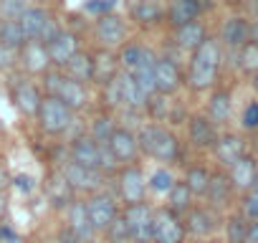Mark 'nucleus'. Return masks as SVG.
I'll return each mask as SVG.
<instances>
[{"instance_id":"1","label":"nucleus","mask_w":258,"mask_h":243,"mask_svg":"<svg viewBox=\"0 0 258 243\" xmlns=\"http://www.w3.org/2000/svg\"><path fill=\"white\" fill-rule=\"evenodd\" d=\"M220 69H223V46L218 38L210 36L198 51L187 56L185 86L192 94H208L220 84Z\"/></svg>"},{"instance_id":"2","label":"nucleus","mask_w":258,"mask_h":243,"mask_svg":"<svg viewBox=\"0 0 258 243\" xmlns=\"http://www.w3.org/2000/svg\"><path fill=\"white\" fill-rule=\"evenodd\" d=\"M185 230H187V238L192 240H208V238H215L220 230H223V220H225V213H220L218 208L208 205L205 200H198L185 215Z\"/></svg>"},{"instance_id":"3","label":"nucleus","mask_w":258,"mask_h":243,"mask_svg":"<svg viewBox=\"0 0 258 243\" xmlns=\"http://www.w3.org/2000/svg\"><path fill=\"white\" fill-rule=\"evenodd\" d=\"M74 119H76V111H71L58 96H43V104L36 116L41 132L48 137H66Z\"/></svg>"},{"instance_id":"4","label":"nucleus","mask_w":258,"mask_h":243,"mask_svg":"<svg viewBox=\"0 0 258 243\" xmlns=\"http://www.w3.org/2000/svg\"><path fill=\"white\" fill-rule=\"evenodd\" d=\"M116 200L121 205H132V203H145L150 198V188H147V175L142 170V165H124L116 172Z\"/></svg>"},{"instance_id":"5","label":"nucleus","mask_w":258,"mask_h":243,"mask_svg":"<svg viewBox=\"0 0 258 243\" xmlns=\"http://www.w3.org/2000/svg\"><path fill=\"white\" fill-rule=\"evenodd\" d=\"M23 33L28 41H41V43H51L56 38V33L61 31V23L53 13H48L41 6H28L21 18H18Z\"/></svg>"},{"instance_id":"6","label":"nucleus","mask_w":258,"mask_h":243,"mask_svg":"<svg viewBox=\"0 0 258 243\" xmlns=\"http://www.w3.org/2000/svg\"><path fill=\"white\" fill-rule=\"evenodd\" d=\"M124 223L132 235V243H152L155 233V205L150 200L145 203H132V205H121Z\"/></svg>"},{"instance_id":"7","label":"nucleus","mask_w":258,"mask_h":243,"mask_svg":"<svg viewBox=\"0 0 258 243\" xmlns=\"http://www.w3.org/2000/svg\"><path fill=\"white\" fill-rule=\"evenodd\" d=\"M58 172H61V175H63V180L71 185V190H74L76 195H84V198H86V195H91V193L104 190V185H106V177H104L99 170L84 167V165H79V162L69 160V155H66V160L61 162Z\"/></svg>"},{"instance_id":"8","label":"nucleus","mask_w":258,"mask_h":243,"mask_svg":"<svg viewBox=\"0 0 258 243\" xmlns=\"http://www.w3.org/2000/svg\"><path fill=\"white\" fill-rule=\"evenodd\" d=\"M129 33H132V28L121 13H106L94 21V38L101 48H121L129 41Z\"/></svg>"},{"instance_id":"9","label":"nucleus","mask_w":258,"mask_h":243,"mask_svg":"<svg viewBox=\"0 0 258 243\" xmlns=\"http://www.w3.org/2000/svg\"><path fill=\"white\" fill-rule=\"evenodd\" d=\"M185 137L187 145L198 152H213L218 137H220V127L213 125V119L205 111H192L185 122Z\"/></svg>"},{"instance_id":"10","label":"nucleus","mask_w":258,"mask_h":243,"mask_svg":"<svg viewBox=\"0 0 258 243\" xmlns=\"http://www.w3.org/2000/svg\"><path fill=\"white\" fill-rule=\"evenodd\" d=\"M152 243H187L185 220L170 205H155V233Z\"/></svg>"},{"instance_id":"11","label":"nucleus","mask_w":258,"mask_h":243,"mask_svg":"<svg viewBox=\"0 0 258 243\" xmlns=\"http://www.w3.org/2000/svg\"><path fill=\"white\" fill-rule=\"evenodd\" d=\"M109 147V152L114 155V160L119 162V167L124 165H135L140 160V142H137V132L126 125H116L111 137L104 142Z\"/></svg>"},{"instance_id":"12","label":"nucleus","mask_w":258,"mask_h":243,"mask_svg":"<svg viewBox=\"0 0 258 243\" xmlns=\"http://www.w3.org/2000/svg\"><path fill=\"white\" fill-rule=\"evenodd\" d=\"M84 203H86V210H89V218H91L96 233L106 230V225L121 213V203L116 200L114 193H106V190H99V193L86 195Z\"/></svg>"},{"instance_id":"13","label":"nucleus","mask_w":258,"mask_h":243,"mask_svg":"<svg viewBox=\"0 0 258 243\" xmlns=\"http://www.w3.org/2000/svg\"><path fill=\"white\" fill-rule=\"evenodd\" d=\"M208 205L218 208L220 213H230L235 210V200H238V190L233 188L230 177H228V170L223 167H215L213 170V177H210V188L203 198Z\"/></svg>"},{"instance_id":"14","label":"nucleus","mask_w":258,"mask_h":243,"mask_svg":"<svg viewBox=\"0 0 258 243\" xmlns=\"http://www.w3.org/2000/svg\"><path fill=\"white\" fill-rule=\"evenodd\" d=\"M185 86V69L172 56H157L155 61V89L157 94L175 96Z\"/></svg>"},{"instance_id":"15","label":"nucleus","mask_w":258,"mask_h":243,"mask_svg":"<svg viewBox=\"0 0 258 243\" xmlns=\"http://www.w3.org/2000/svg\"><path fill=\"white\" fill-rule=\"evenodd\" d=\"M235 111V101H233V91L223 84H218L215 89L208 91V101H205V114L213 119V125L220 130H228L230 119Z\"/></svg>"},{"instance_id":"16","label":"nucleus","mask_w":258,"mask_h":243,"mask_svg":"<svg viewBox=\"0 0 258 243\" xmlns=\"http://www.w3.org/2000/svg\"><path fill=\"white\" fill-rule=\"evenodd\" d=\"M150 160H155L157 165H167V167H172V165H177L182 160V142H180V137H177V132L172 127L160 125Z\"/></svg>"},{"instance_id":"17","label":"nucleus","mask_w":258,"mask_h":243,"mask_svg":"<svg viewBox=\"0 0 258 243\" xmlns=\"http://www.w3.org/2000/svg\"><path fill=\"white\" fill-rule=\"evenodd\" d=\"M245 152H248V142H245V137L240 132H235V130H220V137H218V142L213 147V157H215L218 167L228 170Z\"/></svg>"},{"instance_id":"18","label":"nucleus","mask_w":258,"mask_h":243,"mask_svg":"<svg viewBox=\"0 0 258 243\" xmlns=\"http://www.w3.org/2000/svg\"><path fill=\"white\" fill-rule=\"evenodd\" d=\"M46 48H48V56H51V66L63 69L71 61V56H76L81 51V36L71 28H61L56 33V38L51 43H46Z\"/></svg>"},{"instance_id":"19","label":"nucleus","mask_w":258,"mask_h":243,"mask_svg":"<svg viewBox=\"0 0 258 243\" xmlns=\"http://www.w3.org/2000/svg\"><path fill=\"white\" fill-rule=\"evenodd\" d=\"M43 89L41 86H36L33 81H28V79H21L16 86H13V106L23 114V116H28V119H36L38 116V109H41V104H43Z\"/></svg>"},{"instance_id":"20","label":"nucleus","mask_w":258,"mask_h":243,"mask_svg":"<svg viewBox=\"0 0 258 243\" xmlns=\"http://www.w3.org/2000/svg\"><path fill=\"white\" fill-rule=\"evenodd\" d=\"M101 155H104V142H96L89 135L76 137L74 142H69V160H74L84 167H91V170L101 172Z\"/></svg>"},{"instance_id":"21","label":"nucleus","mask_w":258,"mask_h":243,"mask_svg":"<svg viewBox=\"0 0 258 243\" xmlns=\"http://www.w3.org/2000/svg\"><path fill=\"white\" fill-rule=\"evenodd\" d=\"M63 215H66V228L71 230V233H76L84 243H94V238L99 235L96 233V228H94V223H91V218H89V210H86V203H84V198H76L66 210H63Z\"/></svg>"},{"instance_id":"22","label":"nucleus","mask_w":258,"mask_h":243,"mask_svg":"<svg viewBox=\"0 0 258 243\" xmlns=\"http://www.w3.org/2000/svg\"><path fill=\"white\" fill-rule=\"evenodd\" d=\"M208 38H210V31H208V26H205L203 18H198V21H192V23L180 26V28L172 31V46H175L177 51L187 53V56H190L192 51H198Z\"/></svg>"},{"instance_id":"23","label":"nucleus","mask_w":258,"mask_h":243,"mask_svg":"<svg viewBox=\"0 0 258 243\" xmlns=\"http://www.w3.org/2000/svg\"><path fill=\"white\" fill-rule=\"evenodd\" d=\"M18 64H21L23 71L31 74V76H43L48 69H53V66H51L48 48H46V43H41V41H28V43L18 51Z\"/></svg>"},{"instance_id":"24","label":"nucleus","mask_w":258,"mask_h":243,"mask_svg":"<svg viewBox=\"0 0 258 243\" xmlns=\"http://www.w3.org/2000/svg\"><path fill=\"white\" fill-rule=\"evenodd\" d=\"M56 96H58L71 111H76V114H81V111H86V109L91 106V86H89V84H81V81H74V79H69L66 74H63V79H61V86H58Z\"/></svg>"},{"instance_id":"25","label":"nucleus","mask_w":258,"mask_h":243,"mask_svg":"<svg viewBox=\"0 0 258 243\" xmlns=\"http://www.w3.org/2000/svg\"><path fill=\"white\" fill-rule=\"evenodd\" d=\"M205 3L203 0H170L165 6V23H170V28H180L187 26L192 21H198L203 16Z\"/></svg>"},{"instance_id":"26","label":"nucleus","mask_w":258,"mask_h":243,"mask_svg":"<svg viewBox=\"0 0 258 243\" xmlns=\"http://www.w3.org/2000/svg\"><path fill=\"white\" fill-rule=\"evenodd\" d=\"M248 26L250 21L245 16H228L220 26V46L235 53L240 46L248 43Z\"/></svg>"},{"instance_id":"27","label":"nucleus","mask_w":258,"mask_h":243,"mask_svg":"<svg viewBox=\"0 0 258 243\" xmlns=\"http://www.w3.org/2000/svg\"><path fill=\"white\" fill-rule=\"evenodd\" d=\"M91 56H94V86H96V89L121 74L119 56H116L114 48H101V46H96V51H91Z\"/></svg>"},{"instance_id":"28","label":"nucleus","mask_w":258,"mask_h":243,"mask_svg":"<svg viewBox=\"0 0 258 243\" xmlns=\"http://www.w3.org/2000/svg\"><path fill=\"white\" fill-rule=\"evenodd\" d=\"M255 175H258V160H255L250 152H245L238 162H233V165L228 167V177H230L233 188L238 190V195L253 190Z\"/></svg>"},{"instance_id":"29","label":"nucleus","mask_w":258,"mask_h":243,"mask_svg":"<svg viewBox=\"0 0 258 243\" xmlns=\"http://www.w3.org/2000/svg\"><path fill=\"white\" fill-rule=\"evenodd\" d=\"M129 18L140 28H157L160 23H165V6L160 0H135L129 8Z\"/></svg>"},{"instance_id":"30","label":"nucleus","mask_w":258,"mask_h":243,"mask_svg":"<svg viewBox=\"0 0 258 243\" xmlns=\"http://www.w3.org/2000/svg\"><path fill=\"white\" fill-rule=\"evenodd\" d=\"M63 74L69 79H74V81L94 86V56H91V51L81 48L76 56H71V61L63 66Z\"/></svg>"},{"instance_id":"31","label":"nucleus","mask_w":258,"mask_h":243,"mask_svg":"<svg viewBox=\"0 0 258 243\" xmlns=\"http://www.w3.org/2000/svg\"><path fill=\"white\" fill-rule=\"evenodd\" d=\"M210 177H213V170H210L205 162H192V165H187L185 172H182V183L192 190V195H195L198 200L205 198V193H208V188H210Z\"/></svg>"},{"instance_id":"32","label":"nucleus","mask_w":258,"mask_h":243,"mask_svg":"<svg viewBox=\"0 0 258 243\" xmlns=\"http://www.w3.org/2000/svg\"><path fill=\"white\" fill-rule=\"evenodd\" d=\"M46 195H48V200H51V205L53 208H61V210H66L79 195L71 190V185L63 180V175L56 170V175H51L48 177V183H46Z\"/></svg>"},{"instance_id":"33","label":"nucleus","mask_w":258,"mask_h":243,"mask_svg":"<svg viewBox=\"0 0 258 243\" xmlns=\"http://www.w3.org/2000/svg\"><path fill=\"white\" fill-rule=\"evenodd\" d=\"M119 125V119L114 111H106V109H99L89 122H86V135L94 137L96 142H106L114 132V127Z\"/></svg>"},{"instance_id":"34","label":"nucleus","mask_w":258,"mask_h":243,"mask_svg":"<svg viewBox=\"0 0 258 243\" xmlns=\"http://www.w3.org/2000/svg\"><path fill=\"white\" fill-rule=\"evenodd\" d=\"M150 53V46L147 43H142V41H132L129 38L121 48H116V56H119V66H121V71H126V74H132L142 61H145V56Z\"/></svg>"},{"instance_id":"35","label":"nucleus","mask_w":258,"mask_h":243,"mask_svg":"<svg viewBox=\"0 0 258 243\" xmlns=\"http://www.w3.org/2000/svg\"><path fill=\"white\" fill-rule=\"evenodd\" d=\"M223 243H248V220L238 210L225 213V220H223Z\"/></svg>"},{"instance_id":"36","label":"nucleus","mask_w":258,"mask_h":243,"mask_svg":"<svg viewBox=\"0 0 258 243\" xmlns=\"http://www.w3.org/2000/svg\"><path fill=\"white\" fill-rule=\"evenodd\" d=\"M198 203V198L192 195V190L182 183V177H177V183L172 185V190L165 195V205H170L175 213H180V215H185L192 205Z\"/></svg>"},{"instance_id":"37","label":"nucleus","mask_w":258,"mask_h":243,"mask_svg":"<svg viewBox=\"0 0 258 243\" xmlns=\"http://www.w3.org/2000/svg\"><path fill=\"white\" fill-rule=\"evenodd\" d=\"M177 183V175L172 172V167L167 165H157L152 170V175H147V188H150V195H157V198H165L172 185Z\"/></svg>"},{"instance_id":"38","label":"nucleus","mask_w":258,"mask_h":243,"mask_svg":"<svg viewBox=\"0 0 258 243\" xmlns=\"http://www.w3.org/2000/svg\"><path fill=\"white\" fill-rule=\"evenodd\" d=\"M0 43L13 48V51H21L28 43L18 18H0Z\"/></svg>"},{"instance_id":"39","label":"nucleus","mask_w":258,"mask_h":243,"mask_svg":"<svg viewBox=\"0 0 258 243\" xmlns=\"http://www.w3.org/2000/svg\"><path fill=\"white\" fill-rule=\"evenodd\" d=\"M99 96H101V109L106 111H121L124 109V96H121V79L114 76L111 81H106L104 86H99Z\"/></svg>"},{"instance_id":"40","label":"nucleus","mask_w":258,"mask_h":243,"mask_svg":"<svg viewBox=\"0 0 258 243\" xmlns=\"http://www.w3.org/2000/svg\"><path fill=\"white\" fill-rule=\"evenodd\" d=\"M172 96H165V94H155L150 96L147 106H145V114L150 116V122H160V125H167L170 122V114H172Z\"/></svg>"},{"instance_id":"41","label":"nucleus","mask_w":258,"mask_h":243,"mask_svg":"<svg viewBox=\"0 0 258 243\" xmlns=\"http://www.w3.org/2000/svg\"><path fill=\"white\" fill-rule=\"evenodd\" d=\"M235 69L245 74L248 79L258 74V46L255 43H245L235 51Z\"/></svg>"},{"instance_id":"42","label":"nucleus","mask_w":258,"mask_h":243,"mask_svg":"<svg viewBox=\"0 0 258 243\" xmlns=\"http://www.w3.org/2000/svg\"><path fill=\"white\" fill-rule=\"evenodd\" d=\"M99 235H101L104 243H132V235H129V228H126L121 213H119V215L106 225V230H101Z\"/></svg>"},{"instance_id":"43","label":"nucleus","mask_w":258,"mask_h":243,"mask_svg":"<svg viewBox=\"0 0 258 243\" xmlns=\"http://www.w3.org/2000/svg\"><path fill=\"white\" fill-rule=\"evenodd\" d=\"M238 125H240V130L248 132V135H255V132H258V96L245 101V106L240 109Z\"/></svg>"},{"instance_id":"44","label":"nucleus","mask_w":258,"mask_h":243,"mask_svg":"<svg viewBox=\"0 0 258 243\" xmlns=\"http://www.w3.org/2000/svg\"><path fill=\"white\" fill-rule=\"evenodd\" d=\"M248 223L250 220H258V193L255 190H248V193H240L238 195V208H235Z\"/></svg>"},{"instance_id":"45","label":"nucleus","mask_w":258,"mask_h":243,"mask_svg":"<svg viewBox=\"0 0 258 243\" xmlns=\"http://www.w3.org/2000/svg\"><path fill=\"white\" fill-rule=\"evenodd\" d=\"M26 0H3L0 3V13H3V18H21V13L26 11Z\"/></svg>"},{"instance_id":"46","label":"nucleus","mask_w":258,"mask_h":243,"mask_svg":"<svg viewBox=\"0 0 258 243\" xmlns=\"http://www.w3.org/2000/svg\"><path fill=\"white\" fill-rule=\"evenodd\" d=\"M86 13H91L94 18L114 13V0H86Z\"/></svg>"},{"instance_id":"47","label":"nucleus","mask_w":258,"mask_h":243,"mask_svg":"<svg viewBox=\"0 0 258 243\" xmlns=\"http://www.w3.org/2000/svg\"><path fill=\"white\" fill-rule=\"evenodd\" d=\"M16 64H18V51L0 43V71H11Z\"/></svg>"},{"instance_id":"48","label":"nucleus","mask_w":258,"mask_h":243,"mask_svg":"<svg viewBox=\"0 0 258 243\" xmlns=\"http://www.w3.org/2000/svg\"><path fill=\"white\" fill-rule=\"evenodd\" d=\"M56 243H84V240H81L76 233H71V230L63 225V228L58 230V238H56Z\"/></svg>"},{"instance_id":"49","label":"nucleus","mask_w":258,"mask_h":243,"mask_svg":"<svg viewBox=\"0 0 258 243\" xmlns=\"http://www.w3.org/2000/svg\"><path fill=\"white\" fill-rule=\"evenodd\" d=\"M248 43H255L258 46V18L250 21V26H248Z\"/></svg>"},{"instance_id":"50","label":"nucleus","mask_w":258,"mask_h":243,"mask_svg":"<svg viewBox=\"0 0 258 243\" xmlns=\"http://www.w3.org/2000/svg\"><path fill=\"white\" fill-rule=\"evenodd\" d=\"M248 243H258V220L248 223Z\"/></svg>"},{"instance_id":"51","label":"nucleus","mask_w":258,"mask_h":243,"mask_svg":"<svg viewBox=\"0 0 258 243\" xmlns=\"http://www.w3.org/2000/svg\"><path fill=\"white\" fill-rule=\"evenodd\" d=\"M31 183H33V180H31V177H26V175H18V177H16V185H18L21 190H26V193H28V190L33 188Z\"/></svg>"},{"instance_id":"52","label":"nucleus","mask_w":258,"mask_h":243,"mask_svg":"<svg viewBox=\"0 0 258 243\" xmlns=\"http://www.w3.org/2000/svg\"><path fill=\"white\" fill-rule=\"evenodd\" d=\"M6 213V198H3V193H0V215Z\"/></svg>"},{"instance_id":"53","label":"nucleus","mask_w":258,"mask_h":243,"mask_svg":"<svg viewBox=\"0 0 258 243\" xmlns=\"http://www.w3.org/2000/svg\"><path fill=\"white\" fill-rule=\"evenodd\" d=\"M198 243H223V240H220V238L215 235V238H208V240H198Z\"/></svg>"},{"instance_id":"54","label":"nucleus","mask_w":258,"mask_h":243,"mask_svg":"<svg viewBox=\"0 0 258 243\" xmlns=\"http://www.w3.org/2000/svg\"><path fill=\"white\" fill-rule=\"evenodd\" d=\"M253 190L258 193V175H255V183H253Z\"/></svg>"},{"instance_id":"55","label":"nucleus","mask_w":258,"mask_h":243,"mask_svg":"<svg viewBox=\"0 0 258 243\" xmlns=\"http://www.w3.org/2000/svg\"><path fill=\"white\" fill-rule=\"evenodd\" d=\"M0 243H3V228H0Z\"/></svg>"}]
</instances>
